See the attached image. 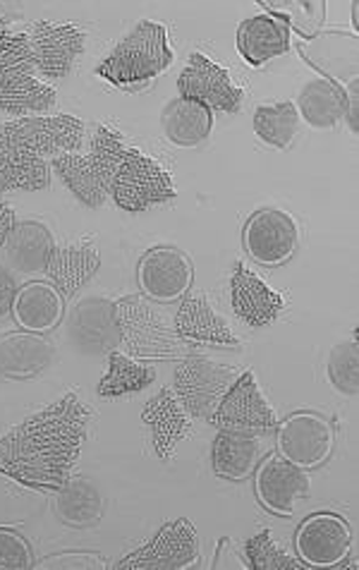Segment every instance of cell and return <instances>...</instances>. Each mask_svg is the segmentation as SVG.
I'll return each mask as SVG.
<instances>
[{
	"label": "cell",
	"mask_w": 359,
	"mask_h": 570,
	"mask_svg": "<svg viewBox=\"0 0 359 570\" xmlns=\"http://www.w3.org/2000/svg\"><path fill=\"white\" fill-rule=\"evenodd\" d=\"M89 422L91 413L72 393L29 415L0 436V472L29 487L60 489L80 461Z\"/></svg>",
	"instance_id": "obj_1"
},
{
	"label": "cell",
	"mask_w": 359,
	"mask_h": 570,
	"mask_svg": "<svg viewBox=\"0 0 359 570\" xmlns=\"http://www.w3.org/2000/svg\"><path fill=\"white\" fill-rule=\"evenodd\" d=\"M89 156L101 173L108 197L120 209L139 214L156 204L176 199V185L170 173L139 149H130L116 130L101 125L93 135Z\"/></svg>",
	"instance_id": "obj_2"
},
{
	"label": "cell",
	"mask_w": 359,
	"mask_h": 570,
	"mask_svg": "<svg viewBox=\"0 0 359 570\" xmlns=\"http://www.w3.org/2000/svg\"><path fill=\"white\" fill-rule=\"evenodd\" d=\"M176 53L168 46V31L163 24L142 22L124 37L116 49L106 56L97 68V75L103 77L120 89H142L153 77H159Z\"/></svg>",
	"instance_id": "obj_3"
},
{
	"label": "cell",
	"mask_w": 359,
	"mask_h": 570,
	"mask_svg": "<svg viewBox=\"0 0 359 570\" xmlns=\"http://www.w3.org/2000/svg\"><path fill=\"white\" fill-rule=\"evenodd\" d=\"M122 345L134 360H182L185 345L170 316L142 295H128L116 303Z\"/></svg>",
	"instance_id": "obj_4"
},
{
	"label": "cell",
	"mask_w": 359,
	"mask_h": 570,
	"mask_svg": "<svg viewBox=\"0 0 359 570\" xmlns=\"http://www.w3.org/2000/svg\"><path fill=\"white\" fill-rule=\"evenodd\" d=\"M82 139L84 122L66 114L27 116L6 122L3 128H0V141H3V145L24 149L41 158L74 154L82 147Z\"/></svg>",
	"instance_id": "obj_5"
},
{
	"label": "cell",
	"mask_w": 359,
	"mask_h": 570,
	"mask_svg": "<svg viewBox=\"0 0 359 570\" xmlns=\"http://www.w3.org/2000/svg\"><path fill=\"white\" fill-rule=\"evenodd\" d=\"M232 382H236V372L230 367L211 362L205 355H190L182 357L176 367L173 393L187 410V415L209 422Z\"/></svg>",
	"instance_id": "obj_6"
},
{
	"label": "cell",
	"mask_w": 359,
	"mask_h": 570,
	"mask_svg": "<svg viewBox=\"0 0 359 570\" xmlns=\"http://www.w3.org/2000/svg\"><path fill=\"white\" fill-rule=\"evenodd\" d=\"M66 338L82 355H108L122 343L116 303L101 295H89L77 303L66 322Z\"/></svg>",
	"instance_id": "obj_7"
},
{
	"label": "cell",
	"mask_w": 359,
	"mask_h": 570,
	"mask_svg": "<svg viewBox=\"0 0 359 570\" xmlns=\"http://www.w3.org/2000/svg\"><path fill=\"white\" fill-rule=\"evenodd\" d=\"M199 537L192 522L176 520L153 537V540L120 561V570H182L197 566Z\"/></svg>",
	"instance_id": "obj_8"
},
{
	"label": "cell",
	"mask_w": 359,
	"mask_h": 570,
	"mask_svg": "<svg viewBox=\"0 0 359 570\" xmlns=\"http://www.w3.org/2000/svg\"><path fill=\"white\" fill-rule=\"evenodd\" d=\"M209 422L216 424L218 430L259 434L273 430L276 413L261 395L255 374L245 372L232 382Z\"/></svg>",
	"instance_id": "obj_9"
},
{
	"label": "cell",
	"mask_w": 359,
	"mask_h": 570,
	"mask_svg": "<svg viewBox=\"0 0 359 570\" xmlns=\"http://www.w3.org/2000/svg\"><path fill=\"white\" fill-rule=\"evenodd\" d=\"M182 99H192L201 106L223 114H236L242 104V89L232 82L228 70L216 66L205 53H192L178 79Z\"/></svg>",
	"instance_id": "obj_10"
},
{
	"label": "cell",
	"mask_w": 359,
	"mask_h": 570,
	"mask_svg": "<svg viewBox=\"0 0 359 570\" xmlns=\"http://www.w3.org/2000/svg\"><path fill=\"white\" fill-rule=\"evenodd\" d=\"M300 243V230L292 216L280 209H261L245 226L249 257L263 266L286 264Z\"/></svg>",
	"instance_id": "obj_11"
},
{
	"label": "cell",
	"mask_w": 359,
	"mask_h": 570,
	"mask_svg": "<svg viewBox=\"0 0 359 570\" xmlns=\"http://www.w3.org/2000/svg\"><path fill=\"white\" fill-rule=\"evenodd\" d=\"M333 426L315 413H298L280 424L278 446L286 461L298 468H317L333 451Z\"/></svg>",
	"instance_id": "obj_12"
},
{
	"label": "cell",
	"mask_w": 359,
	"mask_h": 570,
	"mask_svg": "<svg viewBox=\"0 0 359 570\" xmlns=\"http://www.w3.org/2000/svg\"><path fill=\"white\" fill-rule=\"evenodd\" d=\"M27 37L31 53H34L37 72L49 79L66 77L77 56L84 51V31L77 24L34 22Z\"/></svg>",
	"instance_id": "obj_13"
},
{
	"label": "cell",
	"mask_w": 359,
	"mask_h": 570,
	"mask_svg": "<svg viewBox=\"0 0 359 570\" xmlns=\"http://www.w3.org/2000/svg\"><path fill=\"white\" fill-rule=\"evenodd\" d=\"M352 532L348 522L336 513H317L307 518L298 532V553L307 566L333 568L348 559Z\"/></svg>",
	"instance_id": "obj_14"
},
{
	"label": "cell",
	"mask_w": 359,
	"mask_h": 570,
	"mask_svg": "<svg viewBox=\"0 0 359 570\" xmlns=\"http://www.w3.org/2000/svg\"><path fill=\"white\" fill-rule=\"evenodd\" d=\"M192 264L173 247H153L139 262V285L153 303H173L190 291Z\"/></svg>",
	"instance_id": "obj_15"
},
{
	"label": "cell",
	"mask_w": 359,
	"mask_h": 570,
	"mask_svg": "<svg viewBox=\"0 0 359 570\" xmlns=\"http://www.w3.org/2000/svg\"><path fill=\"white\" fill-rule=\"evenodd\" d=\"M230 299L236 314L252 328L273 324L286 307L283 297L271 291L255 272H249L245 264H238L236 272H232Z\"/></svg>",
	"instance_id": "obj_16"
},
{
	"label": "cell",
	"mask_w": 359,
	"mask_h": 570,
	"mask_svg": "<svg viewBox=\"0 0 359 570\" xmlns=\"http://www.w3.org/2000/svg\"><path fill=\"white\" fill-rule=\"evenodd\" d=\"M176 334L182 345L240 347L236 334L205 297H187L176 314Z\"/></svg>",
	"instance_id": "obj_17"
},
{
	"label": "cell",
	"mask_w": 359,
	"mask_h": 570,
	"mask_svg": "<svg viewBox=\"0 0 359 570\" xmlns=\"http://www.w3.org/2000/svg\"><path fill=\"white\" fill-rule=\"evenodd\" d=\"M99 266L101 252L97 243H66L53 247L49 266H46V276L51 278V285L62 295V299H70L99 272Z\"/></svg>",
	"instance_id": "obj_18"
},
{
	"label": "cell",
	"mask_w": 359,
	"mask_h": 570,
	"mask_svg": "<svg viewBox=\"0 0 359 570\" xmlns=\"http://www.w3.org/2000/svg\"><path fill=\"white\" fill-rule=\"evenodd\" d=\"M309 492V480L302 468L292 465L286 458H269L257 474L259 501L271 513L292 515L295 505Z\"/></svg>",
	"instance_id": "obj_19"
},
{
	"label": "cell",
	"mask_w": 359,
	"mask_h": 570,
	"mask_svg": "<svg viewBox=\"0 0 359 570\" xmlns=\"http://www.w3.org/2000/svg\"><path fill=\"white\" fill-rule=\"evenodd\" d=\"M142 420L149 426L156 453H159L163 461L173 458L180 441H185L187 434L192 432L190 415H187V410L180 405L173 389H163L156 399H151L144 407Z\"/></svg>",
	"instance_id": "obj_20"
},
{
	"label": "cell",
	"mask_w": 359,
	"mask_h": 570,
	"mask_svg": "<svg viewBox=\"0 0 359 570\" xmlns=\"http://www.w3.org/2000/svg\"><path fill=\"white\" fill-rule=\"evenodd\" d=\"M56 104V89L43 85L34 70L0 68V110L27 118L46 114Z\"/></svg>",
	"instance_id": "obj_21"
},
{
	"label": "cell",
	"mask_w": 359,
	"mask_h": 570,
	"mask_svg": "<svg viewBox=\"0 0 359 570\" xmlns=\"http://www.w3.org/2000/svg\"><path fill=\"white\" fill-rule=\"evenodd\" d=\"M53 360V345L39 334H8L0 338V379L24 382L41 374Z\"/></svg>",
	"instance_id": "obj_22"
},
{
	"label": "cell",
	"mask_w": 359,
	"mask_h": 570,
	"mask_svg": "<svg viewBox=\"0 0 359 570\" xmlns=\"http://www.w3.org/2000/svg\"><path fill=\"white\" fill-rule=\"evenodd\" d=\"M6 257L8 264L24 276H37L46 274V266H49L51 252L56 247L51 230L37 220H22V224H14L10 235L6 237Z\"/></svg>",
	"instance_id": "obj_23"
},
{
	"label": "cell",
	"mask_w": 359,
	"mask_h": 570,
	"mask_svg": "<svg viewBox=\"0 0 359 570\" xmlns=\"http://www.w3.org/2000/svg\"><path fill=\"white\" fill-rule=\"evenodd\" d=\"M290 49L288 22L273 14H257L238 29V51L249 66H263Z\"/></svg>",
	"instance_id": "obj_24"
},
{
	"label": "cell",
	"mask_w": 359,
	"mask_h": 570,
	"mask_svg": "<svg viewBox=\"0 0 359 570\" xmlns=\"http://www.w3.org/2000/svg\"><path fill=\"white\" fill-rule=\"evenodd\" d=\"M261 458V443L257 434L221 430L213 441L211 463L218 478L240 482L255 472Z\"/></svg>",
	"instance_id": "obj_25"
},
{
	"label": "cell",
	"mask_w": 359,
	"mask_h": 570,
	"mask_svg": "<svg viewBox=\"0 0 359 570\" xmlns=\"http://www.w3.org/2000/svg\"><path fill=\"white\" fill-rule=\"evenodd\" d=\"M51 183V164L46 158L0 141V195L39 193Z\"/></svg>",
	"instance_id": "obj_26"
},
{
	"label": "cell",
	"mask_w": 359,
	"mask_h": 570,
	"mask_svg": "<svg viewBox=\"0 0 359 570\" xmlns=\"http://www.w3.org/2000/svg\"><path fill=\"white\" fill-rule=\"evenodd\" d=\"M12 314L31 334H46L62 320V295L51 283H27L14 297Z\"/></svg>",
	"instance_id": "obj_27"
},
{
	"label": "cell",
	"mask_w": 359,
	"mask_h": 570,
	"mask_svg": "<svg viewBox=\"0 0 359 570\" xmlns=\"http://www.w3.org/2000/svg\"><path fill=\"white\" fill-rule=\"evenodd\" d=\"M161 125L166 137L178 147H199L211 137L213 130V114L192 99H173L161 116Z\"/></svg>",
	"instance_id": "obj_28"
},
{
	"label": "cell",
	"mask_w": 359,
	"mask_h": 570,
	"mask_svg": "<svg viewBox=\"0 0 359 570\" xmlns=\"http://www.w3.org/2000/svg\"><path fill=\"white\" fill-rule=\"evenodd\" d=\"M51 168L58 173L60 180L68 185L70 193L80 199L84 207L89 209L103 207L108 193H106L101 173L97 164H93L91 156L60 154L51 158Z\"/></svg>",
	"instance_id": "obj_29"
},
{
	"label": "cell",
	"mask_w": 359,
	"mask_h": 570,
	"mask_svg": "<svg viewBox=\"0 0 359 570\" xmlns=\"http://www.w3.org/2000/svg\"><path fill=\"white\" fill-rule=\"evenodd\" d=\"M298 114L317 130H331L346 116L348 99L340 87L329 79H315L307 82L298 97Z\"/></svg>",
	"instance_id": "obj_30"
},
{
	"label": "cell",
	"mask_w": 359,
	"mask_h": 570,
	"mask_svg": "<svg viewBox=\"0 0 359 570\" xmlns=\"http://www.w3.org/2000/svg\"><path fill=\"white\" fill-rule=\"evenodd\" d=\"M56 513L70 528H87L101 520L103 497L97 484L84 478H70L58 489Z\"/></svg>",
	"instance_id": "obj_31"
},
{
	"label": "cell",
	"mask_w": 359,
	"mask_h": 570,
	"mask_svg": "<svg viewBox=\"0 0 359 570\" xmlns=\"http://www.w3.org/2000/svg\"><path fill=\"white\" fill-rule=\"evenodd\" d=\"M156 382V370L137 362L124 353H108V374L99 382L101 399H120V395L144 391Z\"/></svg>",
	"instance_id": "obj_32"
},
{
	"label": "cell",
	"mask_w": 359,
	"mask_h": 570,
	"mask_svg": "<svg viewBox=\"0 0 359 570\" xmlns=\"http://www.w3.org/2000/svg\"><path fill=\"white\" fill-rule=\"evenodd\" d=\"M300 114L295 104H276V106H259L255 110V132L269 147L288 149L298 135Z\"/></svg>",
	"instance_id": "obj_33"
},
{
	"label": "cell",
	"mask_w": 359,
	"mask_h": 570,
	"mask_svg": "<svg viewBox=\"0 0 359 570\" xmlns=\"http://www.w3.org/2000/svg\"><path fill=\"white\" fill-rule=\"evenodd\" d=\"M329 379L342 395L359 391V347L357 341L338 343L329 355Z\"/></svg>",
	"instance_id": "obj_34"
},
{
	"label": "cell",
	"mask_w": 359,
	"mask_h": 570,
	"mask_svg": "<svg viewBox=\"0 0 359 570\" xmlns=\"http://www.w3.org/2000/svg\"><path fill=\"white\" fill-rule=\"evenodd\" d=\"M249 566L255 570H305L307 563L288 557L273 540L271 532H259L247 542Z\"/></svg>",
	"instance_id": "obj_35"
},
{
	"label": "cell",
	"mask_w": 359,
	"mask_h": 570,
	"mask_svg": "<svg viewBox=\"0 0 359 570\" xmlns=\"http://www.w3.org/2000/svg\"><path fill=\"white\" fill-rule=\"evenodd\" d=\"M0 68H24L37 72L34 53H31L29 37L14 35L8 22L0 20Z\"/></svg>",
	"instance_id": "obj_36"
},
{
	"label": "cell",
	"mask_w": 359,
	"mask_h": 570,
	"mask_svg": "<svg viewBox=\"0 0 359 570\" xmlns=\"http://www.w3.org/2000/svg\"><path fill=\"white\" fill-rule=\"evenodd\" d=\"M31 568V549L18 532L0 530V570Z\"/></svg>",
	"instance_id": "obj_37"
},
{
	"label": "cell",
	"mask_w": 359,
	"mask_h": 570,
	"mask_svg": "<svg viewBox=\"0 0 359 570\" xmlns=\"http://www.w3.org/2000/svg\"><path fill=\"white\" fill-rule=\"evenodd\" d=\"M14 297H18V283L6 264H0V316L12 312Z\"/></svg>",
	"instance_id": "obj_38"
},
{
	"label": "cell",
	"mask_w": 359,
	"mask_h": 570,
	"mask_svg": "<svg viewBox=\"0 0 359 570\" xmlns=\"http://www.w3.org/2000/svg\"><path fill=\"white\" fill-rule=\"evenodd\" d=\"M14 228V212L8 202L0 199V245L6 243V237Z\"/></svg>",
	"instance_id": "obj_39"
},
{
	"label": "cell",
	"mask_w": 359,
	"mask_h": 570,
	"mask_svg": "<svg viewBox=\"0 0 359 570\" xmlns=\"http://www.w3.org/2000/svg\"><path fill=\"white\" fill-rule=\"evenodd\" d=\"M346 99H348L346 116L350 118V130L357 132V82L350 85V91L346 94Z\"/></svg>",
	"instance_id": "obj_40"
}]
</instances>
